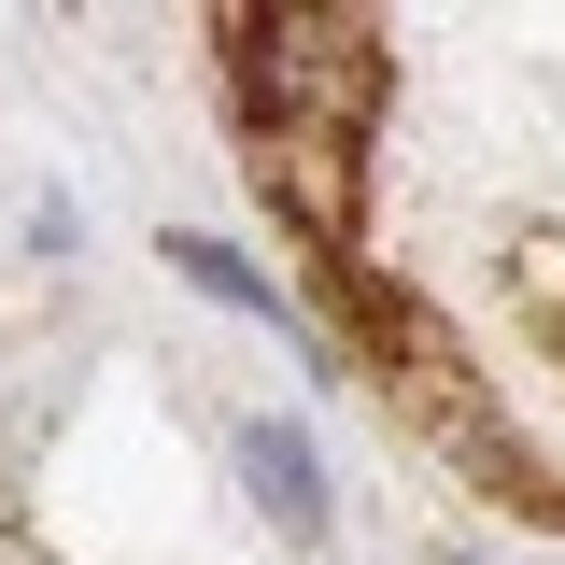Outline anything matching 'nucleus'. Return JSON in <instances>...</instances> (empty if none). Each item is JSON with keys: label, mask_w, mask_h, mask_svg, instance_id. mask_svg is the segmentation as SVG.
I'll return each mask as SVG.
<instances>
[{"label": "nucleus", "mask_w": 565, "mask_h": 565, "mask_svg": "<svg viewBox=\"0 0 565 565\" xmlns=\"http://www.w3.org/2000/svg\"><path fill=\"white\" fill-rule=\"evenodd\" d=\"M170 269L199 282V297H226V311H241V326H282V340L311 353V367H340V353H326V326H311V311H297V297H282V282L255 269V255H241V241H212V226H170Z\"/></svg>", "instance_id": "nucleus-3"}, {"label": "nucleus", "mask_w": 565, "mask_h": 565, "mask_svg": "<svg viewBox=\"0 0 565 565\" xmlns=\"http://www.w3.org/2000/svg\"><path fill=\"white\" fill-rule=\"evenodd\" d=\"M438 565H481V552H438Z\"/></svg>", "instance_id": "nucleus-4"}, {"label": "nucleus", "mask_w": 565, "mask_h": 565, "mask_svg": "<svg viewBox=\"0 0 565 565\" xmlns=\"http://www.w3.org/2000/svg\"><path fill=\"white\" fill-rule=\"evenodd\" d=\"M226 85H241V128L255 141H326V156H367L382 128V29L367 14H326V0H282V14H226Z\"/></svg>", "instance_id": "nucleus-1"}, {"label": "nucleus", "mask_w": 565, "mask_h": 565, "mask_svg": "<svg viewBox=\"0 0 565 565\" xmlns=\"http://www.w3.org/2000/svg\"><path fill=\"white\" fill-rule=\"evenodd\" d=\"M226 467H241V494L282 523V552H326L340 537V509H326V452H311V424H282V411H255L241 438H226Z\"/></svg>", "instance_id": "nucleus-2"}]
</instances>
